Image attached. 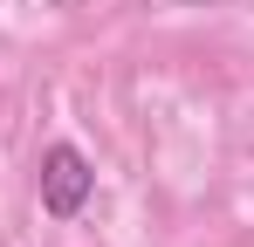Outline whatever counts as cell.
<instances>
[{
  "label": "cell",
  "instance_id": "cell-1",
  "mask_svg": "<svg viewBox=\"0 0 254 247\" xmlns=\"http://www.w3.org/2000/svg\"><path fill=\"white\" fill-rule=\"evenodd\" d=\"M89 192H96L89 158L76 151V144H48L42 151V213L48 220H76V213L89 206Z\"/></svg>",
  "mask_w": 254,
  "mask_h": 247
}]
</instances>
